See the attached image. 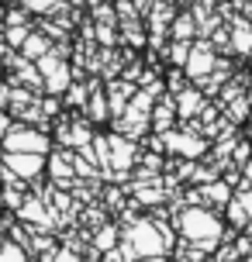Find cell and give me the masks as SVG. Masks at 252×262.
Instances as JSON below:
<instances>
[{
  "instance_id": "obj_1",
  "label": "cell",
  "mask_w": 252,
  "mask_h": 262,
  "mask_svg": "<svg viewBox=\"0 0 252 262\" xmlns=\"http://www.w3.org/2000/svg\"><path fill=\"white\" fill-rule=\"evenodd\" d=\"M249 262H252V259H249Z\"/></svg>"
}]
</instances>
